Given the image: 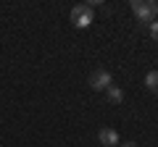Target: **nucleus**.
Segmentation results:
<instances>
[{"label": "nucleus", "mask_w": 158, "mask_h": 147, "mask_svg": "<svg viewBox=\"0 0 158 147\" xmlns=\"http://www.w3.org/2000/svg\"><path fill=\"white\" fill-rule=\"evenodd\" d=\"M111 84H113V79H111V74H108L106 68H98V71H92V76H90V87H92V89L106 92Z\"/></svg>", "instance_id": "3"}, {"label": "nucleus", "mask_w": 158, "mask_h": 147, "mask_svg": "<svg viewBox=\"0 0 158 147\" xmlns=\"http://www.w3.org/2000/svg\"><path fill=\"white\" fill-rule=\"evenodd\" d=\"M145 87H148L150 92H158V71H150V74L145 76Z\"/></svg>", "instance_id": "6"}, {"label": "nucleus", "mask_w": 158, "mask_h": 147, "mask_svg": "<svg viewBox=\"0 0 158 147\" xmlns=\"http://www.w3.org/2000/svg\"><path fill=\"white\" fill-rule=\"evenodd\" d=\"M150 37H153V42H158V18L150 24Z\"/></svg>", "instance_id": "7"}, {"label": "nucleus", "mask_w": 158, "mask_h": 147, "mask_svg": "<svg viewBox=\"0 0 158 147\" xmlns=\"http://www.w3.org/2000/svg\"><path fill=\"white\" fill-rule=\"evenodd\" d=\"M121 147H137V145H135V142H124V145H121Z\"/></svg>", "instance_id": "8"}, {"label": "nucleus", "mask_w": 158, "mask_h": 147, "mask_svg": "<svg viewBox=\"0 0 158 147\" xmlns=\"http://www.w3.org/2000/svg\"><path fill=\"white\" fill-rule=\"evenodd\" d=\"M132 11H135L137 21L150 26L158 16V3H153V0H132Z\"/></svg>", "instance_id": "1"}, {"label": "nucleus", "mask_w": 158, "mask_h": 147, "mask_svg": "<svg viewBox=\"0 0 158 147\" xmlns=\"http://www.w3.org/2000/svg\"><path fill=\"white\" fill-rule=\"evenodd\" d=\"M92 21H95V16H92V8L90 6H74L71 8V24L77 29H87Z\"/></svg>", "instance_id": "2"}, {"label": "nucleus", "mask_w": 158, "mask_h": 147, "mask_svg": "<svg viewBox=\"0 0 158 147\" xmlns=\"http://www.w3.org/2000/svg\"><path fill=\"white\" fill-rule=\"evenodd\" d=\"M98 139H100L103 147H116L118 145V131L111 129V126H103V129L98 131Z\"/></svg>", "instance_id": "4"}, {"label": "nucleus", "mask_w": 158, "mask_h": 147, "mask_svg": "<svg viewBox=\"0 0 158 147\" xmlns=\"http://www.w3.org/2000/svg\"><path fill=\"white\" fill-rule=\"evenodd\" d=\"M106 97H108V102H113V105H118V102L124 100V92L118 89L116 84H111V87L106 89Z\"/></svg>", "instance_id": "5"}]
</instances>
